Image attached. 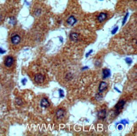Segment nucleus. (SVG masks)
<instances>
[{
    "label": "nucleus",
    "mask_w": 137,
    "mask_h": 136,
    "mask_svg": "<svg viewBox=\"0 0 137 136\" xmlns=\"http://www.w3.org/2000/svg\"><path fill=\"white\" fill-rule=\"evenodd\" d=\"M125 103H126V101L125 100H120L119 102H117V104L115 105V110H116V112H117V114L119 113L120 110H122L124 108Z\"/></svg>",
    "instance_id": "f257e3e1"
},
{
    "label": "nucleus",
    "mask_w": 137,
    "mask_h": 136,
    "mask_svg": "<svg viewBox=\"0 0 137 136\" xmlns=\"http://www.w3.org/2000/svg\"><path fill=\"white\" fill-rule=\"evenodd\" d=\"M65 114H66L65 110L63 108H59L58 110L56 111V118L58 120H61V119H63V118L65 117Z\"/></svg>",
    "instance_id": "f03ea898"
},
{
    "label": "nucleus",
    "mask_w": 137,
    "mask_h": 136,
    "mask_svg": "<svg viewBox=\"0 0 137 136\" xmlns=\"http://www.w3.org/2000/svg\"><path fill=\"white\" fill-rule=\"evenodd\" d=\"M14 58L12 56H8V57H6L5 60H4V65L7 68H10L12 66V65L14 63Z\"/></svg>",
    "instance_id": "7ed1b4c3"
},
{
    "label": "nucleus",
    "mask_w": 137,
    "mask_h": 136,
    "mask_svg": "<svg viewBox=\"0 0 137 136\" xmlns=\"http://www.w3.org/2000/svg\"><path fill=\"white\" fill-rule=\"evenodd\" d=\"M45 80V77L43 74L39 73L37 74L35 76H34V81L37 83L40 84V83H43Z\"/></svg>",
    "instance_id": "20e7f679"
},
{
    "label": "nucleus",
    "mask_w": 137,
    "mask_h": 136,
    "mask_svg": "<svg viewBox=\"0 0 137 136\" xmlns=\"http://www.w3.org/2000/svg\"><path fill=\"white\" fill-rule=\"evenodd\" d=\"M20 41H21V37L19 35H17V34L14 35L11 38V42L15 45H16L20 44Z\"/></svg>",
    "instance_id": "39448f33"
},
{
    "label": "nucleus",
    "mask_w": 137,
    "mask_h": 136,
    "mask_svg": "<svg viewBox=\"0 0 137 136\" xmlns=\"http://www.w3.org/2000/svg\"><path fill=\"white\" fill-rule=\"evenodd\" d=\"M107 86H108V84L105 81H102L101 82L99 86V93H102L104 91L107 90Z\"/></svg>",
    "instance_id": "423d86ee"
},
{
    "label": "nucleus",
    "mask_w": 137,
    "mask_h": 136,
    "mask_svg": "<svg viewBox=\"0 0 137 136\" xmlns=\"http://www.w3.org/2000/svg\"><path fill=\"white\" fill-rule=\"evenodd\" d=\"M40 105L43 108H48L49 106H50V102H49V101L47 98H43L41 100V101H40Z\"/></svg>",
    "instance_id": "0eeeda50"
},
{
    "label": "nucleus",
    "mask_w": 137,
    "mask_h": 136,
    "mask_svg": "<svg viewBox=\"0 0 137 136\" xmlns=\"http://www.w3.org/2000/svg\"><path fill=\"white\" fill-rule=\"evenodd\" d=\"M106 113H107L106 110V109H102L98 112V114H97L98 118L100 120H104L106 117Z\"/></svg>",
    "instance_id": "6e6552de"
},
{
    "label": "nucleus",
    "mask_w": 137,
    "mask_h": 136,
    "mask_svg": "<svg viewBox=\"0 0 137 136\" xmlns=\"http://www.w3.org/2000/svg\"><path fill=\"white\" fill-rule=\"evenodd\" d=\"M107 18V14L106 13H101L99 15V16L97 17V20L98 22H100V23H102V22H104L105 20H106Z\"/></svg>",
    "instance_id": "1a4fd4ad"
},
{
    "label": "nucleus",
    "mask_w": 137,
    "mask_h": 136,
    "mask_svg": "<svg viewBox=\"0 0 137 136\" xmlns=\"http://www.w3.org/2000/svg\"><path fill=\"white\" fill-rule=\"evenodd\" d=\"M70 38L73 42H77L79 40V35L76 32H73L70 35Z\"/></svg>",
    "instance_id": "9d476101"
},
{
    "label": "nucleus",
    "mask_w": 137,
    "mask_h": 136,
    "mask_svg": "<svg viewBox=\"0 0 137 136\" xmlns=\"http://www.w3.org/2000/svg\"><path fill=\"white\" fill-rule=\"evenodd\" d=\"M77 22V20L75 18V16H70L68 18V20H67V23H68V24L71 25V26L74 25Z\"/></svg>",
    "instance_id": "9b49d317"
},
{
    "label": "nucleus",
    "mask_w": 137,
    "mask_h": 136,
    "mask_svg": "<svg viewBox=\"0 0 137 136\" xmlns=\"http://www.w3.org/2000/svg\"><path fill=\"white\" fill-rule=\"evenodd\" d=\"M102 75L104 79H107V78H109L111 76V71H110L109 69L105 68L102 70Z\"/></svg>",
    "instance_id": "f8f14e48"
},
{
    "label": "nucleus",
    "mask_w": 137,
    "mask_h": 136,
    "mask_svg": "<svg viewBox=\"0 0 137 136\" xmlns=\"http://www.w3.org/2000/svg\"><path fill=\"white\" fill-rule=\"evenodd\" d=\"M15 103H16V104L17 105L20 106V105H22L23 104L22 100L20 98H16V100H15Z\"/></svg>",
    "instance_id": "ddd939ff"
},
{
    "label": "nucleus",
    "mask_w": 137,
    "mask_h": 136,
    "mask_svg": "<svg viewBox=\"0 0 137 136\" xmlns=\"http://www.w3.org/2000/svg\"><path fill=\"white\" fill-rule=\"evenodd\" d=\"M128 15H129V13L127 12L126 13V14L125 15V17H124V18H123V23H122L123 25H124L125 23H126V20H127V19H128Z\"/></svg>",
    "instance_id": "4468645a"
},
{
    "label": "nucleus",
    "mask_w": 137,
    "mask_h": 136,
    "mask_svg": "<svg viewBox=\"0 0 137 136\" xmlns=\"http://www.w3.org/2000/svg\"><path fill=\"white\" fill-rule=\"evenodd\" d=\"M95 100H97V101H100V100L102 98V96L101 94H99V93H97V94H95Z\"/></svg>",
    "instance_id": "2eb2a0df"
},
{
    "label": "nucleus",
    "mask_w": 137,
    "mask_h": 136,
    "mask_svg": "<svg viewBox=\"0 0 137 136\" xmlns=\"http://www.w3.org/2000/svg\"><path fill=\"white\" fill-rule=\"evenodd\" d=\"M58 92L61 98H63V97H64V96H65V94H64V91H63V90H61V89H59L58 91Z\"/></svg>",
    "instance_id": "dca6fc26"
},
{
    "label": "nucleus",
    "mask_w": 137,
    "mask_h": 136,
    "mask_svg": "<svg viewBox=\"0 0 137 136\" xmlns=\"http://www.w3.org/2000/svg\"><path fill=\"white\" fill-rule=\"evenodd\" d=\"M125 61H126V62L128 64H129V65L132 63V59L131 58H129V57H127V58L125 59Z\"/></svg>",
    "instance_id": "f3484780"
},
{
    "label": "nucleus",
    "mask_w": 137,
    "mask_h": 136,
    "mask_svg": "<svg viewBox=\"0 0 137 136\" xmlns=\"http://www.w3.org/2000/svg\"><path fill=\"white\" fill-rule=\"evenodd\" d=\"M121 124H123L124 125H125L126 124H129V122L127 120H121V122H120Z\"/></svg>",
    "instance_id": "a211bd4d"
},
{
    "label": "nucleus",
    "mask_w": 137,
    "mask_h": 136,
    "mask_svg": "<svg viewBox=\"0 0 137 136\" xmlns=\"http://www.w3.org/2000/svg\"><path fill=\"white\" fill-rule=\"evenodd\" d=\"M117 30H118V26H116L114 29H113V30H112V32H111V34H113V35H114V34H115L116 33V32L117 31Z\"/></svg>",
    "instance_id": "6ab92c4d"
},
{
    "label": "nucleus",
    "mask_w": 137,
    "mask_h": 136,
    "mask_svg": "<svg viewBox=\"0 0 137 136\" xmlns=\"http://www.w3.org/2000/svg\"><path fill=\"white\" fill-rule=\"evenodd\" d=\"M26 83H27L26 78H24V79H23L22 80V83L23 84V85H25V84H26Z\"/></svg>",
    "instance_id": "aec40b11"
},
{
    "label": "nucleus",
    "mask_w": 137,
    "mask_h": 136,
    "mask_svg": "<svg viewBox=\"0 0 137 136\" xmlns=\"http://www.w3.org/2000/svg\"><path fill=\"white\" fill-rule=\"evenodd\" d=\"M5 52H6V50H4V49H3L0 48V54H4Z\"/></svg>",
    "instance_id": "412c9836"
},
{
    "label": "nucleus",
    "mask_w": 137,
    "mask_h": 136,
    "mask_svg": "<svg viewBox=\"0 0 137 136\" xmlns=\"http://www.w3.org/2000/svg\"><path fill=\"white\" fill-rule=\"evenodd\" d=\"M123 126L122 125H119L118 126H117V129L119 130H121L122 129H123Z\"/></svg>",
    "instance_id": "4be33fe9"
},
{
    "label": "nucleus",
    "mask_w": 137,
    "mask_h": 136,
    "mask_svg": "<svg viewBox=\"0 0 137 136\" xmlns=\"http://www.w3.org/2000/svg\"><path fill=\"white\" fill-rule=\"evenodd\" d=\"M92 52H93V50H90V51H89V52H88V53H87V54H86V57H88V56H89V55H90V54H91V53H92Z\"/></svg>",
    "instance_id": "5701e85b"
},
{
    "label": "nucleus",
    "mask_w": 137,
    "mask_h": 136,
    "mask_svg": "<svg viewBox=\"0 0 137 136\" xmlns=\"http://www.w3.org/2000/svg\"><path fill=\"white\" fill-rule=\"evenodd\" d=\"M114 90H116V91H117V92L121 93V91H120V90H118V89H117V88H116V87H114Z\"/></svg>",
    "instance_id": "b1692460"
},
{
    "label": "nucleus",
    "mask_w": 137,
    "mask_h": 136,
    "mask_svg": "<svg viewBox=\"0 0 137 136\" xmlns=\"http://www.w3.org/2000/svg\"><path fill=\"white\" fill-rule=\"evenodd\" d=\"M88 67L87 66H86V67H84V68H82V70H85V69H88Z\"/></svg>",
    "instance_id": "393cba45"
},
{
    "label": "nucleus",
    "mask_w": 137,
    "mask_h": 136,
    "mask_svg": "<svg viewBox=\"0 0 137 136\" xmlns=\"http://www.w3.org/2000/svg\"><path fill=\"white\" fill-rule=\"evenodd\" d=\"M99 1H102V0H99Z\"/></svg>",
    "instance_id": "a878e982"
},
{
    "label": "nucleus",
    "mask_w": 137,
    "mask_h": 136,
    "mask_svg": "<svg viewBox=\"0 0 137 136\" xmlns=\"http://www.w3.org/2000/svg\"><path fill=\"white\" fill-rule=\"evenodd\" d=\"M135 1H137V0H135Z\"/></svg>",
    "instance_id": "bb28decb"
}]
</instances>
